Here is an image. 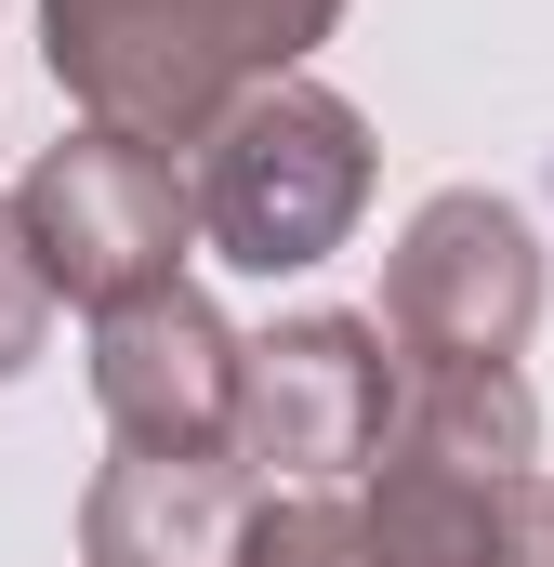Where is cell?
Masks as SVG:
<instances>
[{
	"label": "cell",
	"mask_w": 554,
	"mask_h": 567,
	"mask_svg": "<svg viewBox=\"0 0 554 567\" xmlns=\"http://www.w3.org/2000/svg\"><path fill=\"white\" fill-rule=\"evenodd\" d=\"M330 27L343 0H40V53L80 93V120L145 145H198L238 93L304 80Z\"/></svg>",
	"instance_id": "obj_1"
},
{
	"label": "cell",
	"mask_w": 554,
	"mask_h": 567,
	"mask_svg": "<svg viewBox=\"0 0 554 567\" xmlns=\"http://www.w3.org/2000/svg\"><path fill=\"white\" fill-rule=\"evenodd\" d=\"M529 488H542L529 383L515 370H422L397 396V435H383L370 528H383L397 567H515Z\"/></svg>",
	"instance_id": "obj_2"
},
{
	"label": "cell",
	"mask_w": 554,
	"mask_h": 567,
	"mask_svg": "<svg viewBox=\"0 0 554 567\" xmlns=\"http://www.w3.org/2000/svg\"><path fill=\"white\" fill-rule=\"evenodd\" d=\"M370 212V120L317 80H265L198 133V238L252 278H304Z\"/></svg>",
	"instance_id": "obj_3"
},
{
	"label": "cell",
	"mask_w": 554,
	"mask_h": 567,
	"mask_svg": "<svg viewBox=\"0 0 554 567\" xmlns=\"http://www.w3.org/2000/svg\"><path fill=\"white\" fill-rule=\"evenodd\" d=\"M27 238H40V278L66 303H145V290L185 278V238H198V172H172V145L145 133H66L40 145V172L13 185Z\"/></svg>",
	"instance_id": "obj_4"
},
{
	"label": "cell",
	"mask_w": 554,
	"mask_h": 567,
	"mask_svg": "<svg viewBox=\"0 0 554 567\" xmlns=\"http://www.w3.org/2000/svg\"><path fill=\"white\" fill-rule=\"evenodd\" d=\"M383 330L410 370H515L529 330H542V238L515 198L489 185H449L422 198L397 265H383Z\"/></svg>",
	"instance_id": "obj_5"
},
{
	"label": "cell",
	"mask_w": 554,
	"mask_h": 567,
	"mask_svg": "<svg viewBox=\"0 0 554 567\" xmlns=\"http://www.w3.org/2000/svg\"><path fill=\"white\" fill-rule=\"evenodd\" d=\"M397 435V357L370 317H290L238 370V462L265 475H357Z\"/></svg>",
	"instance_id": "obj_6"
},
{
	"label": "cell",
	"mask_w": 554,
	"mask_h": 567,
	"mask_svg": "<svg viewBox=\"0 0 554 567\" xmlns=\"http://www.w3.org/2000/svg\"><path fill=\"white\" fill-rule=\"evenodd\" d=\"M238 370H252V343L185 278L93 317V396H106L120 449H238Z\"/></svg>",
	"instance_id": "obj_7"
},
{
	"label": "cell",
	"mask_w": 554,
	"mask_h": 567,
	"mask_svg": "<svg viewBox=\"0 0 554 567\" xmlns=\"http://www.w3.org/2000/svg\"><path fill=\"white\" fill-rule=\"evenodd\" d=\"M252 488L238 449H120L80 502V555L93 567H238L252 555Z\"/></svg>",
	"instance_id": "obj_8"
},
{
	"label": "cell",
	"mask_w": 554,
	"mask_h": 567,
	"mask_svg": "<svg viewBox=\"0 0 554 567\" xmlns=\"http://www.w3.org/2000/svg\"><path fill=\"white\" fill-rule=\"evenodd\" d=\"M238 567H397V555H383L370 502H317V488H304V502H265V515H252V555Z\"/></svg>",
	"instance_id": "obj_9"
},
{
	"label": "cell",
	"mask_w": 554,
	"mask_h": 567,
	"mask_svg": "<svg viewBox=\"0 0 554 567\" xmlns=\"http://www.w3.org/2000/svg\"><path fill=\"white\" fill-rule=\"evenodd\" d=\"M53 303H66V290L40 278V238H27V212L0 198V383H13V370L53 343Z\"/></svg>",
	"instance_id": "obj_10"
},
{
	"label": "cell",
	"mask_w": 554,
	"mask_h": 567,
	"mask_svg": "<svg viewBox=\"0 0 554 567\" xmlns=\"http://www.w3.org/2000/svg\"><path fill=\"white\" fill-rule=\"evenodd\" d=\"M515 567H554V475L529 488V528H515Z\"/></svg>",
	"instance_id": "obj_11"
}]
</instances>
